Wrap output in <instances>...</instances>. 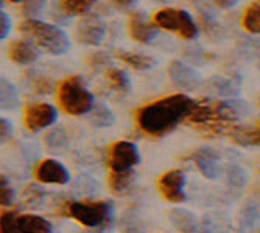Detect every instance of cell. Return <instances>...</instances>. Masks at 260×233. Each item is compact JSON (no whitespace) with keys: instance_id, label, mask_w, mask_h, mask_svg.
I'll use <instances>...</instances> for the list:
<instances>
[{"instance_id":"cell-20","label":"cell","mask_w":260,"mask_h":233,"mask_svg":"<svg viewBox=\"0 0 260 233\" xmlns=\"http://www.w3.org/2000/svg\"><path fill=\"white\" fill-rule=\"evenodd\" d=\"M229 138L234 143H237L240 146H251V145H260L258 140V131L251 129V128H242L239 125H235L231 132L228 134Z\"/></svg>"},{"instance_id":"cell-8","label":"cell","mask_w":260,"mask_h":233,"mask_svg":"<svg viewBox=\"0 0 260 233\" xmlns=\"http://www.w3.org/2000/svg\"><path fill=\"white\" fill-rule=\"evenodd\" d=\"M56 120V109L49 103H30L25 106L22 113V123L27 131L38 132L49 128Z\"/></svg>"},{"instance_id":"cell-14","label":"cell","mask_w":260,"mask_h":233,"mask_svg":"<svg viewBox=\"0 0 260 233\" xmlns=\"http://www.w3.org/2000/svg\"><path fill=\"white\" fill-rule=\"evenodd\" d=\"M169 76L172 83L184 90H193L200 84V76L193 68L181 61H172L169 67Z\"/></svg>"},{"instance_id":"cell-9","label":"cell","mask_w":260,"mask_h":233,"mask_svg":"<svg viewBox=\"0 0 260 233\" xmlns=\"http://www.w3.org/2000/svg\"><path fill=\"white\" fill-rule=\"evenodd\" d=\"M184 180L185 177L181 170H169L157 177L156 188L164 201L170 204H181L185 199Z\"/></svg>"},{"instance_id":"cell-12","label":"cell","mask_w":260,"mask_h":233,"mask_svg":"<svg viewBox=\"0 0 260 233\" xmlns=\"http://www.w3.org/2000/svg\"><path fill=\"white\" fill-rule=\"evenodd\" d=\"M126 30H128V36L140 44H148L157 34V28L151 22H147L140 11H133L129 14L126 22Z\"/></svg>"},{"instance_id":"cell-37","label":"cell","mask_w":260,"mask_h":233,"mask_svg":"<svg viewBox=\"0 0 260 233\" xmlns=\"http://www.w3.org/2000/svg\"><path fill=\"white\" fill-rule=\"evenodd\" d=\"M257 131H258V140H260V123H258V128H257Z\"/></svg>"},{"instance_id":"cell-3","label":"cell","mask_w":260,"mask_h":233,"mask_svg":"<svg viewBox=\"0 0 260 233\" xmlns=\"http://www.w3.org/2000/svg\"><path fill=\"white\" fill-rule=\"evenodd\" d=\"M17 31L49 55H64L70 47L67 34L61 28L38 19L22 20L17 25Z\"/></svg>"},{"instance_id":"cell-29","label":"cell","mask_w":260,"mask_h":233,"mask_svg":"<svg viewBox=\"0 0 260 233\" xmlns=\"http://www.w3.org/2000/svg\"><path fill=\"white\" fill-rule=\"evenodd\" d=\"M17 213L13 210H4L2 218H0V231L2 233H17L16 230Z\"/></svg>"},{"instance_id":"cell-30","label":"cell","mask_w":260,"mask_h":233,"mask_svg":"<svg viewBox=\"0 0 260 233\" xmlns=\"http://www.w3.org/2000/svg\"><path fill=\"white\" fill-rule=\"evenodd\" d=\"M31 90L38 95H47L53 90V83L45 76H36L31 81Z\"/></svg>"},{"instance_id":"cell-15","label":"cell","mask_w":260,"mask_h":233,"mask_svg":"<svg viewBox=\"0 0 260 233\" xmlns=\"http://www.w3.org/2000/svg\"><path fill=\"white\" fill-rule=\"evenodd\" d=\"M7 56L14 64H31L38 59V50L30 41L16 39L8 44Z\"/></svg>"},{"instance_id":"cell-25","label":"cell","mask_w":260,"mask_h":233,"mask_svg":"<svg viewBox=\"0 0 260 233\" xmlns=\"http://www.w3.org/2000/svg\"><path fill=\"white\" fill-rule=\"evenodd\" d=\"M44 143L49 151H61L67 146L69 138L62 132V129L56 128V129H52L44 135Z\"/></svg>"},{"instance_id":"cell-23","label":"cell","mask_w":260,"mask_h":233,"mask_svg":"<svg viewBox=\"0 0 260 233\" xmlns=\"http://www.w3.org/2000/svg\"><path fill=\"white\" fill-rule=\"evenodd\" d=\"M89 122L95 128H106L114 123V115L105 104H93L89 112Z\"/></svg>"},{"instance_id":"cell-35","label":"cell","mask_w":260,"mask_h":233,"mask_svg":"<svg viewBox=\"0 0 260 233\" xmlns=\"http://www.w3.org/2000/svg\"><path fill=\"white\" fill-rule=\"evenodd\" d=\"M112 7H115L119 11H131L134 2H112Z\"/></svg>"},{"instance_id":"cell-38","label":"cell","mask_w":260,"mask_h":233,"mask_svg":"<svg viewBox=\"0 0 260 233\" xmlns=\"http://www.w3.org/2000/svg\"><path fill=\"white\" fill-rule=\"evenodd\" d=\"M258 233H260V230H258Z\"/></svg>"},{"instance_id":"cell-19","label":"cell","mask_w":260,"mask_h":233,"mask_svg":"<svg viewBox=\"0 0 260 233\" xmlns=\"http://www.w3.org/2000/svg\"><path fill=\"white\" fill-rule=\"evenodd\" d=\"M240 25L248 33H252V34L260 33V0L258 2L249 4L245 8V11L242 13Z\"/></svg>"},{"instance_id":"cell-1","label":"cell","mask_w":260,"mask_h":233,"mask_svg":"<svg viewBox=\"0 0 260 233\" xmlns=\"http://www.w3.org/2000/svg\"><path fill=\"white\" fill-rule=\"evenodd\" d=\"M197 101L184 93H172L145 103L134 112L136 126L147 135L162 137L173 131L195 110Z\"/></svg>"},{"instance_id":"cell-21","label":"cell","mask_w":260,"mask_h":233,"mask_svg":"<svg viewBox=\"0 0 260 233\" xmlns=\"http://www.w3.org/2000/svg\"><path fill=\"white\" fill-rule=\"evenodd\" d=\"M105 80H106L108 87L117 93H126L129 90V80L123 70L114 68V67L105 70Z\"/></svg>"},{"instance_id":"cell-11","label":"cell","mask_w":260,"mask_h":233,"mask_svg":"<svg viewBox=\"0 0 260 233\" xmlns=\"http://www.w3.org/2000/svg\"><path fill=\"white\" fill-rule=\"evenodd\" d=\"M105 36V25L97 16L83 17L75 28V37L84 45H99Z\"/></svg>"},{"instance_id":"cell-10","label":"cell","mask_w":260,"mask_h":233,"mask_svg":"<svg viewBox=\"0 0 260 233\" xmlns=\"http://www.w3.org/2000/svg\"><path fill=\"white\" fill-rule=\"evenodd\" d=\"M33 176L41 183H53L64 185L69 182V173L62 163L55 159H42L36 163Z\"/></svg>"},{"instance_id":"cell-36","label":"cell","mask_w":260,"mask_h":233,"mask_svg":"<svg viewBox=\"0 0 260 233\" xmlns=\"http://www.w3.org/2000/svg\"><path fill=\"white\" fill-rule=\"evenodd\" d=\"M217 8H223V10H228V8H232L235 5V2H215L214 4Z\"/></svg>"},{"instance_id":"cell-17","label":"cell","mask_w":260,"mask_h":233,"mask_svg":"<svg viewBox=\"0 0 260 233\" xmlns=\"http://www.w3.org/2000/svg\"><path fill=\"white\" fill-rule=\"evenodd\" d=\"M114 56L134 70H148V68L154 67V64H156L154 58L144 55V53L129 52V50H115Z\"/></svg>"},{"instance_id":"cell-13","label":"cell","mask_w":260,"mask_h":233,"mask_svg":"<svg viewBox=\"0 0 260 233\" xmlns=\"http://www.w3.org/2000/svg\"><path fill=\"white\" fill-rule=\"evenodd\" d=\"M190 160L200 173L207 179H215L220 174V156L210 148H198L190 154Z\"/></svg>"},{"instance_id":"cell-34","label":"cell","mask_w":260,"mask_h":233,"mask_svg":"<svg viewBox=\"0 0 260 233\" xmlns=\"http://www.w3.org/2000/svg\"><path fill=\"white\" fill-rule=\"evenodd\" d=\"M0 123H2V143H5V142H8L10 137H11V125L5 119L0 120Z\"/></svg>"},{"instance_id":"cell-16","label":"cell","mask_w":260,"mask_h":233,"mask_svg":"<svg viewBox=\"0 0 260 233\" xmlns=\"http://www.w3.org/2000/svg\"><path fill=\"white\" fill-rule=\"evenodd\" d=\"M17 233H52V224L45 218L33 213H17Z\"/></svg>"},{"instance_id":"cell-18","label":"cell","mask_w":260,"mask_h":233,"mask_svg":"<svg viewBox=\"0 0 260 233\" xmlns=\"http://www.w3.org/2000/svg\"><path fill=\"white\" fill-rule=\"evenodd\" d=\"M172 224L175 225V228L181 233H193L197 228V218L193 213L187 212V210H181V208H175L169 215Z\"/></svg>"},{"instance_id":"cell-22","label":"cell","mask_w":260,"mask_h":233,"mask_svg":"<svg viewBox=\"0 0 260 233\" xmlns=\"http://www.w3.org/2000/svg\"><path fill=\"white\" fill-rule=\"evenodd\" d=\"M92 5L93 4L89 2V0H62V2L56 4L59 13L64 17L83 16V14H86L92 8Z\"/></svg>"},{"instance_id":"cell-24","label":"cell","mask_w":260,"mask_h":233,"mask_svg":"<svg viewBox=\"0 0 260 233\" xmlns=\"http://www.w3.org/2000/svg\"><path fill=\"white\" fill-rule=\"evenodd\" d=\"M133 180V171H125V173H108V186L109 190L115 195L123 193L128 186L131 185Z\"/></svg>"},{"instance_id":"cell-2","label":"cell","mask_w":260,"mask_h":233,"mask_svg":"<svg viewBox=\"0 0 260 233\" xmlns=\"http://www.w3.org/2000/svg\"><path fill=\"white\" fill-rule=\"evenodd\" d=\"M187 122L200 131L228 135L237 122V112L223 100L203 98L197 101L195 110Z\"/></svg>"},{"instance_id":"cell-28","label":"cell","mask_w":260,"mask_h":233,"mask_svg":"<svg viewBox=\"0 0 260 233\" xmlns=\"http://www.w3.org/2000/svg\"><path fill=\"white\" fill-rule=\"evenodd\" d=\"M19 13L27 17V19H35L41 11L44 10V2H38V0H28V2H20L19 5Z\"/></svg>"},{"instance_id":"cell-5","label":"cell","mask_w":260,"mask_h":233,"mask_svg":"<svg viewBox=\"0 0 260 233\" xmlns=\"http://www.w3.org/2000/svg\"><path fill=\"white\" fill-rule=\"evenodd\" d=\"M151 23L156 28H162L175 33L184 41L195 39L198 34V27L193 17L181 8H159L151 16Z\"/></svg>"},{"instance_id":"cell-27","label":"cell","mask_w":260,"mask_h":233,"mask_svg":"<svg viewBox=\"0 0 260 233\" xmlns=\"http://www.w3.org/2000/svg\"><path fill=\"white\" fill-rule=\"evenodd\" d=\"M17 93L16 89L7 81L2 80V107L4 109H14L17 106Z\"/></svg>"},{"instance_id":"cell-7","label":"cell","mask_w":260,"mask_h":233,"mask_svg":"<svg viewBox=\"0 0 260 233\" xmlns=\"http://www.w3.org/2000/svg\"><path fill=\"white\" fill-rule=\"evenodd\" d=\"M139 163V151L134 143L126 140H117L108 146L106 152V165L109 171L125 173L133 171Z\"/></svg>"},{"instance_id":"cell-31","label":"cell","mask_w":260,"mask_h":233,"mask_svg":"<svg viewBox=\"0 0 260 233\" xmlns=\"http://www.w3.org/2000/svg\"><path fill=\"white\" fill-rule=\"evenodd\" d=\"M14 201V193L8 182H5V177L2 176V186H0V204L2 207H10Z\"/></svg>"},{"instance_id":"cell-33","label":"cell","mask_w":260,"mask_h":233,"mask_svg":"<svg viewBox=\"0 0 260 233\" xmlns=\"http://www.w3.org/2000/svg\"><path fill=\"white\" fill-rule=\"evenodd\" d=\"M106 61L105 55L103 53H92L87 56V64L89 65H93V67H97V65H103Z\"/></svg>"},{"instance_id":"cell-4","label":"cell","mask_w":260,"mask_h":233,"mask_svg":"<svg viewBox=\"0 0 260 233\" xmlns=\"http://www.w3.org/2000/svg\"><path fill=\"white\" fill-rule=\"evenodd\" d=\"M55 100L58 107L67 115H83L92 110L93 97L84 87L78 75H69L56 84Z\"/></svg>"},{"instance_id":"cell-26","label":"cell","mask_w":260,"mask_h":233,"mask_svg":"<svg viewBox=\"0 0 260 233\" xmlns=\"http://www.w3.org/2000/svg\"><path fill=\"white\" fill-rule=\"evenodd\" d=\"M209 89L217 93V95H223V97H228V95H234L235 90L234 89V84L231 80L228 78H223V76H215L209 81Z\"/></svg>"},{"instance_id":"cell-6","label":"cell","mask_w":260,"mask_h":233,"mask_svg":"<svg viewBox=\"0 0 260 233\" xmlns=\"http://www.w3.org/2000/svg\"><path fill=\"white\" fill-rule=\"evenodd\" d=\"M66 215L84 227H103L111 219V205L106 201H72L66 204Z\"/></svg>"},{"instance_id":"cell-32","label":"cell","mask_w":260,"mask_h":233,"mask_svg":"<svg viewBox=\"0 0 260 233\" xmlns=\"http://www.w3.org/2000/svg\"><path fill=\"white\" fill-rule=\"evenodd\" d=\"M10 33V17L5 11L0 13V39H5Z\"/></svg>"}]
</instances>
